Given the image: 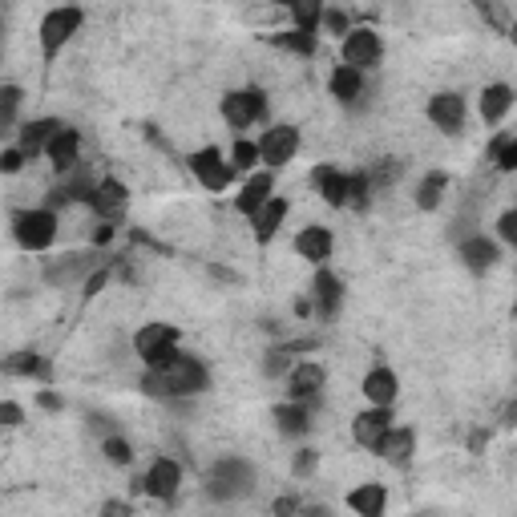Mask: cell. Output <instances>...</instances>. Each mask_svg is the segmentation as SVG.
<instances>
[{
	"instance_id": "obj_2",
	"label": "cell",
	"mask_w": 517,
	"mask_h": 517,
	"mask_svg": "<svg viewBox=\"0 0 517 517\" xmlns=\"http://www.w3.org/2000/svg\"><path fill=\"white\" fill-rule=\"evenodd\" d=\"M251 489H255V469L243 457L215 461L211 477H206V493L215 501H243V497H251Z\"/></svg>"
},
{
	"instance_id": "obj_1",
	"label": "cell",
	"mask_w": 517,
	"mask_h": 517,
	"mask_svg": "<svg viewBox=\"0 0 517 517\" xmlns=\"http://www.w3.org/2000/svg\"><path fill=\"white\" fill-rule=\"evenodd\" d=\"M211 388V368H206L198 356H178L166 368H146L142 372V392L158 396V400H190L198 392Z\"/></svg>"
},
{
	"instance_id": "obj_49",
	"label": "cell",
	"mask_w": 517,
	"mask_h": 517,
	"mask_svg": "<svg viewBox=\"0 0 517 517\" xmlns=\"http://www.w3.org/2000/svg\"><path fill=\"white\" fill-rule=\"evenodd\" d=\"M303 517H332V509L328 505H312V509H307Z\"/></svg>"
},
{
	"instance_id": "obj_26",
	"label": "cell",
	"mask_w": 517,
	"mask_h": 517,
	"mask_svg": "<svg viewBox=\"0 0 517 517\" xmlns=\"http://www.w3.org/2000/svg\"><path fill=\"white\" fill-rule=\"evenodd\" d=\"M81 271H97V251L89 255H65V259H53L45 267V283L49 287H61V283H73Z\"/></svg>"
},
{
	"instance_id": "obj_20",
	"label": "cell",
	"mask_w": 517,
	"mask_h": 517,
	"mask_svg": "<svg viewBox=\"0 0 517 517\" xmlns=\"http://www.w3.org/2000/svg\"><path fill=\"white\" fill-rule=\"evenodd\" d=\"M267 198H275V174H271V170H259V174H251V178L243 182V190L235 194V211L251 219Z\"/></svg>"
},
{
	"instance_id": "obj_13",
	"label": "cell",
	"mask_w": 517,
	"mask_h": 517,
	"mask_svg": "<svg viewBox=\"0 0 517 517\" xmlns=\"http://www.w3.org/2000/svg\"><path fill=\"white\" fill-rule=\"evenodd\" d=\"M429 122L441 130V134H461L465 130V97L445 89V93H433L429 97V106H425Z\"/></svg>"
},
{
	"instance_id": "obj_48",
	"label": "cell",
	"mask_w": 517,
	"mask_h": 517,
	"mask_svg": "<svg viewBox=\"0 0 517 517\" xmlns=\"http://www.w3.org/2000/svg\"><path fill=\"white\" fill-rule=\"evenodd\" d=\"M295 316H312V299H295Z\"/></svg>"
},
{
	"instance_id": "obj_16",
	"label": "cell",
	"mask_w": 517,
	"mask_h": 517,
	"mask_svg": "<svg viewBox=\"0 0 517 517\" xmlns=\"http://www.w3.org/2000/svg\"><path fill=\"white\" fill-rule=\"evenodd\" d=\"M45 158L53 162V170L57 174H69L77 162H81V134L73 130V126H57V134L49 138V146H45Z\"/></svg>"
},
{
	"instance_id": "obj_39",
	"label": "cell",
	"mask_w": 517,
	"mask_h": 517,
	"mask_svg": "<svg viewBox=\"0 0 517 517\" xmlns=\"http://www.w3.org/2000/svg\"><path fill=\"white\" fill-rule=\"evenodd\" d=\"M291 368H295V360H291L283 348H275V352L267 356V364H263V372H267V376H287Z\"/></svg>"
},
{
	"instance_id": "obj_27",
	"label": "cell",
	"mask_w": 517,
	"mask_h": 517,
	"mask_svg": "<svg viewBox=\"0 0 517 517\" xmlns=\"http://www.w3.org/2000/svg\"><path fill=\"white\" fill-rule=\"evenodd\" d=\"M348 505L356 509V517H384L388 509V489L380 481H364L348 493Z\"/></svg>"
},
{
	"instance_id": "obj_21",
	"label": "cell",
	"mask_w": 517,
	"mask_h": 517,
	"mask_svg": "<svg viewBox=\"0 0 517 517\" xmlns=\"http://www.w3.org/2000/svg\"><path fill=\"white\" fill-rule=\"evenodd\" d=\"M360 392L372 400V408H392L396 396H400V380H396V372H392L388 364H376V368L364 376V388H360Z\"/></svg>"
},
{
	"instance_id": "obj_37",
	"label": "cell",
	"mask_w": 517,
	"mask_h": 517,
	"mask_svg": "<svg viewBox=\"0 0 517 517\" xmlns=\"http://www.w3.org/2000/svg\"><path fill=\"white\" fill-rule=\"evenodd\" d=\"M231 170H255L259 166V146L255 142H247V138H235V146H231Z\"/></svg>"
},
{
	"instance_id": "obj_47",
	"label": "cell",
	"mask_w": 517,
	"mask_h": 517,
	"mask_svg": "<svg viewBox=\"0 0 517 517\" xmlns=\"http://www.w3.org/2000/svg\"><path fill=\"white\" fill-rule=\"evenodd\" d=\"M101 517H130V505H122V501H106Z\"/></svg>"
},
{
	"instance_id": "obj_8",
	"label": "cell",
	"mask_w": 517,
	"mask_h": 517,
	"mask_svg": "<svg viewBox=\"0 0 517 517\" xmlns=\"http://www.w3.org/2000/svg\"><path fill=\"white\" fill-rule=\"evenodd\" d=\"M283 384H287V400H295V404H307L312 408L320 396H324V384H328V368L324 364H316V360H299L287 376H283Z\"/></svg>"
},
{
	"instance_id": "obj_15",
	"label": "cell",
	"mask_w": 517,
	"mask_h": 517,
	"mask_svg": "<svg viewBox=\"0 0 517 517\" xmlns=\"http://www.w3.org/2000/svg\"><path fill=\"white\" fill-rule=\"evenodd\" d=\"M392 425H396L392 408H364V412H356V421H352V437H356V445H364V449L376 453V445L384 441V433Z\"/></svg>"
},
{
	"instance_id": "obj_28",
	"label": "cell",
	"mask_w": 517,
	"mask_h": 517,
	"mask_svg": "<svg viewBox=\"0 0 517 517\" xmlns=\"http://www.w3.org/2000/svg\"><path fill=\"white\" fill-rule=\"evenodd\" d=\"M509 110H513V89L509 85L497 81V85H485L481 89V122L485 126H497Z\"/></svg>"
},
{
	"instance_id": "obj_42",
	"label": "cell",
	"mask_w": 517,
	"mask_h": 517,
	"mask_svg": "<svg viewBox=\"0 0 517 517\" xmlns=\"http://www.w3.org/2000/svg\"><path fill=\"white\" fill-rule=\"evenodd\" d=\"M21 170H25V154L17 146L0 150V174H21Z\"/></svg>"
},
{
	"instance_id": "obj_30",
	"label": "cell",
	"mask_w": 517,
	"mask_h": 517,
	"mask_svg": "<svg viewBox=\"0 0 517 517\" xmlns=\"http://www.w3.org/2000/svg\"><path fill=\"white\" fill-rule=\"evenodd\" d=\"M271 45H275V49H283V53H295V57H316V49H320V33L283 29V33H275V37H271Z\"/></svg>"
},
{
	"instance_id": "obj_31",
	"label": "cell",
	"mask_w": 517,
	"mask_h": 517,
	"mask_svg": "<svg viewBox=\"0 0 517 517\" xmlns=\"http://www.w3.org/2000/svg\"><path fill=\"white\" fill-rule=\"evenodd\" d=\"M0 368H5L9 376H29V380H49V376H53V368H49L37 352H17V356H9Z\"/></svg>"
},
{
	"instance_id": "obj_32",
	"label": "cell",
	"mask_w": 517,
	"mask_h": 517,
	"mask_svg": "<svg viewBox=\"0 0 517 517\" xmlns=\"http://www.w3.org/2000/svg\"><path fill=\"white\" fill-rule=\"evenodd\" d=\"M445 190H449V174L445 170H429L421 178V186H417V206H421V211H437Z\"/></svg>"
},
{
	"instance_id": "obj_36",
	"label": "cell",
	"mask_w": 517,
	"mask_h": 517,
	"mask_svg": "<svg viewBox=\"0 0 517 517\" xmlns=\"http://www.w3.org/2000/svg\"><path fill=\"white\" fill-rule=\"evenodd\" d=\"M101 453H106V461L118 465V469H130V465H134V445H130L126 437H106Z\"/></svg>"
},
{
	"instance_id": "obj_34",
	"label": "cell",
	"mask_w": 517,
	"mask_h": 517,
	"mask_svg": "<svg viewBox=\"0 0 517 517\" xmlns=\"http://www.w3.org/2000/svg\"><path fill=\"white\" fill-rule=\"evenodd\" d=\"M21 101H25V89L21 85H0V130H9L17 122Z\"/></svg>"
},
{
	"instance_id": "obj_38",
	"label": "cell",
	"mask_w": 517,
	"mask_h": 517,
	"mask_svg": "<svg viewBox=\"0 0 517 517\" xmlns=\"http://www.w3.org/2000/svg\"><path fill=\"white\" fill-rule=\"evenodd\" d=\"M320 29H324V33H332V37H348V33H352V17H348L344 9H324Z\"/></svg>"
},
{
	"instance_id": "obj_10",
	"label": "cell",
	"mask_w": 517,
	"mask_h": 517,
	"mask_svg": "<svg viewBox=\"0 0 517 517\" xmlns=\"http://www.w3.org/2000/svg\"><path fill=\"white\" fill-rule=\"evenodd\" d=\"M126 206H130V190L118 182V178H97L93 194H89V211L101 219V223H122L126 219Z\"/></svg>"
},
{
	"instance_id": "obj_17",
	"label": "cell",
	"mask_w": 517,
	"mask_h": 517,
	"mask_svg": "<svg viewBox=\"0 0 517 517\" xmlns=\"http://www.w3.org/2000/svg\"><path fill=\"white\" fill-rule=\"evenodd\" d=\"M412 453H417V433L400 429V425H392L384 433V441L376 445V457L388 461V465H396V469H408L412 465Z\"/></svg>"
},
{
	"instance_id": "obj_33",
	"label": "cell",
	"mask_w": 517,
	"mask_h": 517,
	"mask_svg": "<svg viewBox=\"0 0 517 517\" xmlns=\"http://www.w3.org/2000/svg\"><path fill=\"white\" fill-rule=\"evenodd\" d=\"M291 17V29H303V33H320V17H324V5H307V0H295L287 9Z\"/></svg>"
},
{
	"instance_id": "obj_45",
	"label": "cell",
	"mask_w": 517,
	"mask_h": 517,
	"mask_svg": "<svg viewBox=\"0 0 517 517\" xmlns=\"http://www.w3.org/2000/svg\"><path fill=\"white\" fill-rule=\"evenodd\" d=\"M114 235H118V227H114V223L93 227V251H97V247H110V243H114Z\"/></svg>"
},
{
	"instance_id": "obj_29",
	"label": "cell",
	"mask_w": 517,
	"mask_h": 517,
	"mask_svg": "<svg viewBox=\"0 0 517 517\" xmlns=\"http://www.w3.org/2000/svg\"><path fill=\"white\" fill-rule=\"evenodd\" d=\"M328 89H332V97L340 101V106H356V97L364 93V73H356L348 65H336L332 77H328Z\"/></svg>"
},
{
	"instance_id": "obj_7",
	"label": "cell",
	"mask_w": 517,
	"mask_h": 517,
	"mask_svg": "<svg viewBox=\"0 0 517 517\" xmlns=\"http://www.w3.org/2000/svg\"><path fill=\"white\" fill-rule=\"evenodd\" d=\"M340 57H344V65H348V69L368 73V69H376V65H380V57H384V41H380V33H376V29H368V25H352V33H348V37H344V45H340Z\"/></svg>"
},
{
	"instance_id": "obj_3",
	"label": "cell",
	"mask_w": 517,
	"mask_h": 517,
	"mask_svg": "<svg viewBox=\"0 0 517 517\" xmlns=\"http://www.w3.org/2000/svg\"><path fill=\"white\" fill-rule=\"evenodd\" d=\"M81 25H85V9H77V5L49 9V13L41 17V29H37V37H41V57H45V61H57V53L81 33Z\"/></svg>"
},
{
	"instance_id": "obj_11",
	"label": "cell",
	"mask_w": 517,
	"mask_h": 517,
	"mask_svg": "<svg viewBox=\"0 0 517 517\" xmlns=\"http://www.w3.org/2000/svg\"><path fill=\"white\" fill-rule=\"evenodd\" d=\"M255 146H259V162L275 174V170H283L299 154V130L295 126H271Z\"/></svg>"
},
{
	"instance_id": "obj_6",
	"label": "cell",
	"mask_w": 517,
	"mask_h": 517,
	"mask_svg": "<svg viewBox=\"0 0 517 517\" xmlns=\"http://www.w3.org/2000/svg\"><path fill=\"white\" fill-rule=\"evenodd\" d=\"M186 166H190V174L211 190V194H223L231 182H235V170H231V162H227V154L219 150V146H202V150H194L190 158H186Z\"/></svg>"
},
{
	"instance_id": "obj_4",
	"label": "cell",
	"mask_w": 517,
	"mask_h": 517,
	"mask_svg": "<svg viewBox=\"0 0 517 517\" xmlns=\"http://www.w3.org/2000/svg\"><path fill=\"white\" fill-rule=\"evenodd\" d=\"M178 344H182V332L174 324H146L134 336V352L142 356L146 368H166L170 360H178L182 356Z\"/></svg>"
},
{
	"instance_id": "obj_14",
	"label": "cell",
	"mask_w": 517,
	"mask_h": 517,
	"mask_svg": "<svg viewBox=\"0 0 517 517\" xmlns=\"http://www.w3.org/2000/svg\"><path fill=\"white\" fill-rule=\"evenodd\" d=\"M340 307H344V283L328 267H316V275H312V312L320 320H336Z\"/></svg>"
},
{
	"instance_id": "obj_19",
	"label": "cell",
	"mask_w": 517,
	"mask_h": 517,
	"mask_svg": "<svg viewBox=\"0 0 517 517\" xmlns=\"http://www.w3.org/2000/svg\"><path fill=\"white\" fill-rule=\"evenodd\" d=\"M332 247H336V239H332V231H328V227H303V231L295 235V251H299V259H307L312 267H328Z\"/></svg>"
},
{
	"instance_id": "obj_18",
	"label": "cell",
	"mask_w": 517,
	"mask_h": 517,
	"mask_svg": "<svg viewBox=\"0 0 517 517\" xmlns=\"http://www.w3.org/2000/svg\"><path fill=\"white\" fill-rule=\"evenodd\" d=\"M287 211H291V202L275 194V198H267V202L259 206V211L251 215V231H255V243H259V247H267V243L279 235V227H283Z\"/></svg>"
},
{
	"instance_id": "obj_44",
	"label": "cell",
	"mask_w": 517,
	"mask_h": 517,
	"mask_svg": "<svg viewBox=\"0 0 517 517\" xmlns=\"http://www.w3.org/2000/svg\"><path fill=\"white\" fill-rule=\"evenodd\" d=\"M271 513H275V517H295V513H299V497L283 493V497H279V501L271 505Z\"/></svg>"
},
{
	"instance_id": "obj_12",
	"label": "cell",
	"mask_w": 517,
	"mask_h": 517,
	"mask_svg": "<svg viewBox=\"0 0 517 517\" xmlns=\"http://www.w3.org/2000/svg\"><path fill=\"white\" fill-rule=\"evenodd\" d=\"M138 485H142V493L154 497V501H174V497H178V485H182V465H178L174 457H158V461L146 469V477H142Z\"/></svg>"
},
{
	"instance_id": "obj_24",
	"label": "cell",
	"mask_w": 517,
	"mask_h": 517,
	"mask_svg": "<svg viewBox=\"0 0 517 517\" xmlns=\"http://www.w3.org/2000/svg\"><path fill=\"white\" fill-rule=\"evenodd\" d=\"M461 263L469 267V271H477V275H485L497 259H501V251H497V243L493 239H485V235H469V239H461Z\"/></svg>"
},
{
	"instance_id": "obj_22",
	"label": "cell",
	"mask_w": 517,
	"mask_h": 517,
	"mask_svg": "<svg viewBox=\"0 0 517 517\" xmlns=\"http://www.w3.org/2000/svg\"><path fill=\"white\" fill-rule=\"evenodd\" d=\"M312 186H316V194H320L328 206H348V174H344L340 166L320 162V166L312 170Z\"/></svg>"
},
{
	"instance_id": "obj_35",
	"label": "cell",
	"mask_w": 517,
	"mask_h": 517,
	"mask_svg": "<svg viewBox=\"0 0 517 517\" xmlns=\"http://www.w3.org/2000/svg\"><path fill=\"white\" fill-rule=\"evenodd\" d=\"M368 202H372V182H368V170L348 174V206H356V211H368Z\"/></svg>"
},
{
	"instance_id": "obj_46",
	"label": "cell",
	"mask_w": 517,
	"mask_h": 517,
	"mask_svg": "<svg viewBox=\"0 0 517 517\" xmlns=\"http://www.w3.org/2000/svg\"><path fill=\"white\" fill-rule=\"evenodd\" d=\"M37 404H41V408H49V412H61V408H65V400H61L57 392H49V388H41V392H37Z\"/></svg>"
},
{
	"instance_id": "obj_9",
	"label": "cell",
	"mask_w": 517,
	"mask_h": 517,
	"mask_svg": "<svg viewBox=\"0 0 517 517\" xmlns=\"http://www.w3.org/2000/svg\"><path fill=\"white\" fill-rule=\"evenodd\" d=\"M219 110H223V118H227L231 130H247L259 118H267V93L263 89H231L223 97Z\"/></svg>"
},
{
	"instance_id": "obj_43",
	"label": "cell",
	"mask_w": 517,
	"mask_h": 517,
	"mask_svg": "<svg viewBox=\"0 0 517 517\" xmlns=\"http://www.w3.org/2000/svg\"><path fill=\"white\" fill-rule=\"evenodd\" d=\"M497 235H501L509 247H517V211H505V215L497 219Z\"/></svg>"
},
{
	"instance_id": "obj_25",
	"label": "cell",
	"mask_w": 517,
	"mask_h": 517,
	"mask_svg": "<svg viewBox=\"0 0 517 517\" xmlns=\"http://www.w3.org/2000/svg\"><path fill=\"white\" fill-rule=\"evenodd\" d=\"M271 417H275V429H279L283 437H303L307 429H312V408H307V404H295V400L275 404Z\"/></svg>"
},
{
	"instance_id": "obj_5",
	"label": "cell",
	"mask_w": 517,
	"mask_h": 517,
	"mask_svg": "<svg viewBox=\"0 0 517 517\" xmlns=\"http://www.w3.org/2000/svg\"><path fill=\"white\" fill-rule=\"evenodd\" d=\"M13 235L21 243V251H49L57 243V215L49 211V206H33V211H17L13 215Z\"/></svg>"
},
{
	"instance_id": "obj_23",
	"label": "cell",
	"mask_w": 517,
	"mask_h": 517,
	"mask_svg": "<svg viewBox=\"0 0 517 517\" xmlns=\"http://www.w3.org/2000/svg\"><path fill=\"white\" fill-rule=\"evenodd\" d=\"M57 118H33V122H25L21 126V138H17V150L25 154V162H33V158H41L45 154V146H49V138L57 134Z\"/></svg>"
},
{
	"instance_id": "obj_40",
	"label": "cell",
	"mask_w": 517,
	"mask_h": 517,
	"mask_svg": "<svg viewBox=\"0 0 517 517\" xmlns=\"http://www.w3.org/2000/svg\"><path fill=\"white\" fill-rule=\"evenodd\" d=\"M25 421V408L17 404V400H0V425L5 429H17Z\"/></svg>"
},
{
	"instance_id": "obj_41",
	"label": "cell",
	"mask_w": 517,
	"mask_h": 517,
	"mask_svg": "<svg viewBox=\"0 0 517 517\" xmlns=\"http://www.w3.org/2000/svg\"><path fill=\"white\" fill-rule=\"evenodd\" d=\"M316 465H320V453H316V449H299L291 473H295V477H307V473H316Z\"/></svg>"
}]
</instances>
